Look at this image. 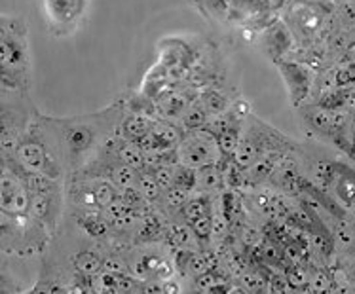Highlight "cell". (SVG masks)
I'll list each match as a JSON object with an SVG mask.
<instances>
[{
	"mask_svg": "<svg viewBox=\"0 0 355 294\" xmlns=\"http://www.w3.org/2000/svg\"><path fill=\"white\" fill-rule=\"evenodd\" d=\"M0 87L6 94H31L33 87L29 25L19 15L0 17Z\"/></svg>",
	"mask_w": 355,
	"mask_h": 294,
	"instance_id": "obj_3",
	"label": "cell"
},
{
	"mask_svg": "<svg viewBox=\"0 0 355 294\" xmlns=\"http://www.w3.org/2000/svg\"><path fill=\"white\" fill-rule=\"evenodd\" d=\"M162 293L164 294H182L181 281L175 279V277L162 281Z\"/></svg>",
	"mask_w": 355,
	"mask_h": 294,
	"instance_id": "obj_30",
	"label": "cell"
},
{
	"mask_svg": "<svg viewBox=\"0 0 355 294\" xmlns=\"http://www.w3.org/2000/svg\"><path fill=\"white\" fill-rule=\"evenodd\" d=\"M289 17L295 33L304 36V38H312V36L318 35L321 25H323V15L310 4H295L291 8Z\"/></svg>",
	"mask_w": 355,
	"mask_h": 294,
	"instance_id": "obj_12",
	"label": "cell"
},
{
	"mask_svg": "<svg viewBox=\"0 0 355 294\" xmlns=\"http://www.w3.org/2000/svg\"><path fill=\"white\" fill-rule=\"evenodd\" d=\"M310 293L313 294H336L334 293L333 273L329 266H315L310 275Z\"/></svg>",
	"mask_w": 355,
	"mask_h": 294,
	"instance_id": "obj_21",
	"label": "cell"
},
{
	"mask_svg": "<svg viewBox=\"0 0 355 294\" xmlns=\"http://www.w3.org/2000/svg\"><path fill=\"white\" fill-rule=\"evenodd\" d=\"M225 187V171L218 165H207L196 171V192L215 196Z\"/></svg>",
	"mask_w": 355,
	"mask_h": 294,
	"instance_id": "obj_16",
	"label": "cell"
},
{
	"mask_svg": "<svg viewBox=\"0 0 355 294\" xmlns=\"http://www.w3.org/2000/svg\"><path fill=\"white\" fill-rule=\"evenodd\" d=\"M105 254L99 247H86V249H80L73 254L71 264H73L74 272L84 275L87 279H95L97 275L103 273V260Z\"/></svg>",
	"mask_w": 355,
	"mask_h": 294,
	"instance_id": "obj_13",
	"label": "cell"
},
{
	"mask_svg": "<svg viewBox=\"0 0 355 294\" xmlns=\"http://www.w3.org/2000/svg\"><path fill=\"white\" fill-rule=\"evenodd\" d=\"M2 254L6 257H35L46 251L53 234L31 215H0Z\"/></svg>",
	"mask_w": 355,
	"mask_h": 294,
	"instance_id": "obj_4",
	"label": "cell"
},
{
	"mask_svg": "<svg viewBox=\"0 0 355 294\" xmlns=\"http://www.w3.org/2000/svg\"><path fill=\"white\" fill-rule=\"evenodd\" d=\"M125 114L128 105L118 99L97 112L55 118L65 146L69 175L97 158L103 146L120 133Z\"/></svg>",
	"mask_w": 355,
	"mask_h": 294,
	"instance_id": "obj_1",
	"label": "cell"
},
{
	"mask_svg": "<svg viewBox=\"0 0 355 294\" xmlns=\"http://www.w3.org/2000/svg\"><path fill=\"white\" fill-rule=\"evenodd\" d=\"M173 187L182 188L187 192H196V171L184 167V165L175 164V177H173Z\"/></svg>",
	"mask_w": 355,
	"mask_h": 294,
	"instance_id": "obj_24",
	"label": "cell"
},
{
	"mask_svg": "<svg viewBox=\"0 0 355 294\" xmlns=\"http://www.w3.org/2000/svg\"><path fill=\"white\" fill-rule=\"evenodd\" d=\"M137 188L139 192H141V196L146 200V203H150V205L159 203L162 196H164V192H162V188H159L158 184V180H156V177H154V173L150 171V169L139 171Z\"/></svg>",
	"mask_w": 355,
	"mask_h": 294,
	"instance_id": "obj_20",
	"label": "cell"
},
{
	"mask_svg": "<svg viewBox=\"0 0 355 294\" xmlns=\"http://www.w3.org/2000/svg\"><path fill=\"white\" fill-rule=\"evenodd\" d=\"M308 294H313V293H308Z\"/></svg>",
	"mask_w": 355,
	"mask_h": 294,
	"instance_id": "obj_33",
	"label": "cell"
},
{
	"mask_svg": "<svg viewBox=\"0 0 355 294\" xmlns=\"http://www.w3.org/2000/svg\"><path fill=\"white\" fill-rule=\"evenodd\" d=\"M196 283V291H202V293H211V291H215L218 287V279H217V273L215 272H207L200 275L194 279Z\"/></svg>",
	"mask_w": 355,
	"mask_h": 294,
	"instance_id": "obj_27",
	"label": "cell"
},
{
	"mask_svg": "<svg viewBox=\"0 0 355 294\" xmlns=\"http://www.w3.org/2000/svg\"><path fill=\"white\" fill-rule=\"evenodd\" d=\"M293 44H295V35L283 21L272 23L268 29L264 31V51L276 63L287 58Z\"/></svg>",
	"mask_w": 355,
	"mask_h": 294,
	"instance_id": "obj_11",
	"label": "cell"
},
{
	"mask_svg": "<svg viewBox=\"0 0 355 294\" xmlns=\"http://www.w3.org/2000/svg\"><path fill=\"white\" fill-rule=\"evenodd\" d=\"M327 194L331 196L344 211H348V213L355 211V169L340 162Z\"/></svg>",
	"mask_w": 355,
	"mask_h": 294,
	"instance_id": "obj_10",
	"label": "cell"
},
{
	"mask_svg": "<svg viewBox=\"0 0 355 294\" xmlns=\"http://www.w3.org/2000/svg\"><path fill=\"white\" fill-rule=\"evenodd\" d=\"M310 275H312V270L306 268L304 264L291 266L285 270V279L289 283V287L295 291L310 293Z\"/></svg>",
	"mask_w": 355,
	"mask_h": 294,
	"instance_id": "obj_22",
	"label": "cell"
},
{
	"mask_svg": "<svg viewBox=\"0 0 355 294\" xmlns=\"http://www.w3.org/2000/svg\"><path fill=\"white\" fill-rule=\"evenodd\" d=\"M154 120L156 118L146 114V112H130L128 110V114H125L122 122V128H120V133L130 141H139L141 137H145L148 131L153 130Z\"/></svg>",
	"mask_w": 355,
	"mask_h": 294,
	"instance_id": "obj_15",
	"label": "cell"
},
{
	"mask_svg": "<svg viewBox=\"0 0 355 294\" xmlns=\"http://www.w3.org/2000/svg\"><path fill=\"white\" fill-rule=\"evenodd\" d=\"M192 232L196 234V237L200 239V243L203 241H209L211 239V232H213V218L211 215H203L200 218H196L194 223L190 224Z\"/></svg>",
	"mask_w": 355,
	"mask_h": 294,
	"instance_id": "obj_26",
	"label": "cell"
},
{
	"mask_svg": "<svg viewBox=\"0 0 355 294\" xmlns=\"http://www.w3.org/2000/svg\"><path fill=\"white\" fill-rule=\"evenodd\" d=\"M190 294H205V293H202V291H194V293H190Z\"/></svg>",
	"mask_w": 355,
	"mask_h": 294,
	"instance_id": "obj_32",
	"label": "cell"
},
{
	"mask_svg": "<svg viewBox=\"0 0 355 294\" xmlns=\"http://www.w3.org/2000/svg\"><path fill=\"white\" fill-rule=\"evenodd\" d=\"M31 194L17 167L10 158H2L0 169V211L4 215H29Z\"/></svg>",
	"mask_w": 355,
	"mask_h": 294,
	"instance_id": "obj_8",
	"label": "cell"
},
{
	"mask_svg": "<svg viewBox=\"0 0 355 294\" xmlns=\"http://www.w3.org/2000/svg\"><path fill=\"white\" fill-rule=\"evenodd\" d=\"M223 152L218 146L217 135L209 131L207 128L202 130L184 131V137L175 148V162L190 169H202L207 165L223 164Z\"/></svg>",
	"mask_w": 355,
	"mask_h": 294,
	"instance_id": "obj_6",
	"label": "cell"
},
{
	"mask_svg": "<svg viewBox=\"0 0 355 294\" xmlns=\"http://www.w3.org/2000/svg\"><path fill=\"white\" fill-rule=\"evenodd\" d=\"M46 29L53 38H69L82 29L89 0H40Z\"/></svg>",
	"mask_w": 355,
	"mask_h": 294,
	"instance_id": "obj_7",
	"label": "cell"
},
{
	"mask_svg": "<svg viewBox=\"0 0 355 294\" xmlns=\"http://www.w3.org/2000/svg\"><path fill=\"white\" fill-rule=\"evenodd\" d=\"M198 101L202 103V107L205 108V112L209 114V118L226 114L234 107V103H236L220 87H205L198 95Z\"/></svg>",
	"mask_w": 355,
	"mask_h": 294,
	"instance_id": "obj_14",
	"label": "cell"
},
{
	"mask_svg": "<svg viewBox=\"0 0 355 294\" xmlns=\"http://www.w3.org/2000/svg\"><path fill=\"white\" fill-rule=\"evenodd\" d=\"M12 159L31 173L51 180H65L69 177V164L58 120L38 110L17 144Z\"/></svg>",
	"mask_w": 355,
	"mask_h": 294,
	"instance_id": "obj_2",
	"label": "cell"
},
{
	"mask_svg": "<svg viewBox=\"0 0 355 294\" xmlns=\"http://www.w3.org/2000/svg\"><path fill=\"white\" fill-rule=\"evenodd\" d=\"M0 146L2 158H12L17 144L38 112L31 94H6L0 97Z\"/></svg>",
	"mask_w": 355,
	"mask_h": 294,
	"instance_id": "obj_5",
	"label": "cell"
},
{
	"mask_svg": "<svg viewBox=\"0 0 355 294\" xmlns=\"http://www.w3.org/2000/svg\"><path fill=\"white\" fill-rule=\"evenodd\" d=\"M348 254H352V257H354V259H355V241H354V245H352V247H349Z\"/></svg>",
	"mask_w": 355,
	"mask_h": 294,
	"instance_id": "obj_31",
	"label": "cell"
},
{
	"mask_svg": "<svg viewBox=\"0 0 355 294\" xmlns=\"http://www.w3.org/2000/svg\"><path fill=\"white\" fill-rule=\"evenodd\" d=\"M277 71L283 76V82L289 92V99L293 107H302L306 105L304 101L310 97L313 86V74L312 69L300 61H291V59H282L277 61Z\"/></svg>",
	"mask_w": 355,
	"mask_h": 294,
	"instance_id": "obj_9",
	"label": "cell"
},
{
	"mask_svg": "<svg viewBox=\"0 0 355 294\" xmlns=\"http://www.w3.org/2000/svg\"><path fill=\"white\" fill-rule=\"evenodd\" d=\"M336 266H340L344 273L348 275L349 281L355 285V259L348 252H340L338 259H336Z\"/></svg>",
	"mask_w": 355,
	"mask_h": 294,
	"instance_id": "obj_29",
	"label": "cell"
},
{
	"mask_svg": "<svg viewBox=\"0 0 355 294\" xmlns=\"http://www.w3.org/2000/svg\"><path fill=\"white\" fill-rule=\"evenodd\" d=\"M211 211H213V198L202 194V192H192L179 215H181L182 223L192 224L200 216L211 215Z\"/></svg>",
	"mask_w": 355,
	"mask_h": 294,
	"instance_id": "obj_18",
	"label": "cell"
},
{
	"mask_svg": "<svg viewBox=\"0 0 355 294\" xmlns=\"http://www.w3.org/2000/svg\"><path fill=\"white\" fill-rule=\"evenodd\" d=\"M209 120V114L205 112V108L202 107V103L196 99L189 108H187V112L181 116V120L177 122V126H179L182 131L202 130V128L207 126Z\"/></svg>",
	"mask_w": 355,
	"mask_h": 294,
	"instance_id": "obj_19",
	"label": "cell"
},
{
	"mask_svg": "<svg viewBox=\"0 0 355 294\" xmlns=\"http://www.w3.org/2000/svg\"><path fill=\"white\" fill-rule=\"evenodd\" d=\"M166 239H169V243L179 251H198L200 245V239L187 223L169 224L166 230Z\"/></svg>",
	"mask_w": 355,
	"mask_h": 294,
	"instance_id": "obj_17",
	"label": "cell"
},
{
	"mask_svg": "<svg viewBox=\"0 0 355 294\" xmlns=\"http://www.w3.org/2000/svg\"><path fill=\"white\" fill-rule=\"evenodd\" d=\"M103 272L110 275H125L130 273V266L120 252H107L103 260Z\"/></svg>",
	"mask_w": 355,
	"mask_h": 294,
	"instance_id": "obj_25",
	"label": "cell"
},
{
	"mask_svg": "<svg viewBox=\"0 0 355 294\" xmlns=\"http://www.w3.org/2000/svg\"><path fill=\"white\" fill-rule=\"evenodd\" d=\"M268 294H291V287L285 279V273L272 275V279L268 281Z\"/></svg>",
	"mask_w": 355,
	"mask_h": 294,
	"instance_id": "obj_28",
	"label": "cell"
},
{
	"mask_svg": "<svg viewBox=\"0 0 355 294\" xmlns=\"http://www.w3.org/2000/svg\"><path fill=\"white\" fill-rule=\"evenodd\" d=\"M190 196L192 194H190V192H187V190L173 187L164 192V196H162L159 203H162V207L166 209V211H177V213H181V209L184 207V203L189 201Z\"/></svg>",
	"mask_w": 355,
	"mask_h": 294,
	"instance_id": "obj_23",
	"label": "cell"
}]
</instances>
